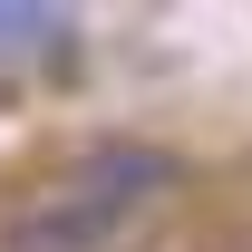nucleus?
<instances>
[{
  "mask_svg": "<svg viewBox=\"0 0 252 252\" xmlns=\"http://www.w3.org/2000/svg\"><path fill=\"white\" fill-rule=\"evenodd\" d=\"M175 185H185V156L175 146H88L30 214L10 223V252H107Z\"/></svg>",
  "mask_w": 252,
  "mask_h": 252,
  "instance_id": "obj_1",
  "label": "nucleus"
}]
</instances>
